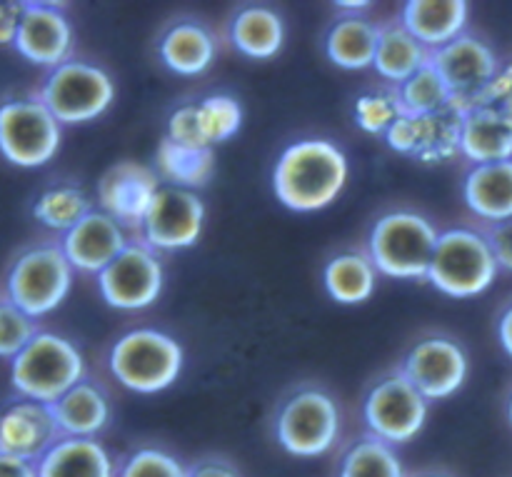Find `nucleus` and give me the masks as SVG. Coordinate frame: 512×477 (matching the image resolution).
<instances>
[{"mask_svg": "<svg viewBox=\"0 0 512 477\" xmlns=\"http://www.w3.org/2000/svg\"><path fill=\"white\" fill-rule=\"evenodd\" d=\"M348 183V158L330 140H298L283 150L273 170V190L285 208L318 213L338 200Z\"/></svg>", "mask_w": 512, "mask_h": 477, "instance_id": "nucleus-1", "label": "nucleus"}, {"mask_svg": "<svg viewBox=\"0 0 512 477\" xmlns=\"http://www.w3.org/2000/svg\"><path fill=\"white\" fill-rule=\"evenodd\" d=\"M85 363L80 350L63 335L40 330L28 348L10 360V383L23 400L53 405L83 383Z\"/></svg>", "mask_w": 512, "mask_h": 477, "instance_id": "nucleus-2", "label": "nucleus"}, {"mask_svg": "<svg viewBox=\"0 0 512 477\" xmlns=\"http://www.w3.org/2000/svg\"><path fill=\"white\" fill-rule=\"evenodd\" d=\"M440 233L415 210H393L375 220L368 238V255L380 275L400 280L428 278L430 260Z\"/></svg>", "mask_w": 512, "mask_h": 477, "instance_id": "nucleus-3", "label": "nucleus"}, {"mask_svg": "<svg viewBox=\"0 0 512 477\" xmlns=\"http://www.w3.org/2000/svg\"><path fill=\"white\" fill-rule=\"evenodd\" d=\"M498 260L483 233L450 228L440 233L428 280L448 298H478L498 278Z\"/></svg>", "mask_w": 512, "mask_h": 477, "instance_id": "nucleus-4", "label": "nucleus"}, {"mask_svg": "<svg viewBox=\"0 0 512 477\" xmlns=\"http://www.w3.org/2000/svg\"><path fill=\"white\" fill-rule=\"evenodd\" d=\"M180 370L183 348L163 330H130L110 348V373L120 385L138 395H155L170 388Z\"/></svg>", "mask_w": 512, "mask_h": 477, "instance_id": "nucleus-5", "label": "nucleus"}, {"mask_svg": "<svg viewBox=\"0 0 512 477\" xmlns=\"http://www.w3.org/2000/svg\"><path fill=\"white\" fill-rule=\"evenodd\" d=\"M73 288V265L60 245H35L10 265L5 290L8 300L30 318L53 313Z\"/></svg>", "mask_w": 512, "mask_h": 477, "instance_id": "nucleus-6", "label": "nucleus"}, {"mask_svg": "<svg viewBox=\"0 0 512 477\" xmlns=\"http://www.w3.org/2000/svg\"><path fill=\"white\" fill-rule=\"evenodd\" d=\"M60 125H78L100 118L115 100V83L103 68L68 60L48 73L38 95Z\"/></svg>", "mask_w": 512, "mask_h": 477, "instance_id": "nucleus-7", "label": "nucleus"}, {"mask_svg": "<svg viewBox=\"0 0 512 477\" xmlns=\"http://www.w3.org/2000/svg\"><path fill=\"white\" fill-rule=\"evenodd\" d=\"M280 448L295 458H320L330 453L340 435V408L330 393L303 388L290 395L275 418Z\"/></svg>", "mask_w": 512, "mask_h": 477, "instance_id": "nucleus-8", "label": "nucleus"}, {"mask_svg": "<svg viewBox=\"0 0 512 477\" xmlns=\"http://www.w3.org/2000/svg\"><path fill=\"white\" fill-rule=\"evenodd\" d=\"M60 123L38 98L0 105V155L18 168H40L60 148Z\"/></svg>", "mask_w": 512, "mask_h": 477, "instance_id": "nucleus-9", "label": "nucleus"}, {"mask_svg": "<svg viewBox=\"0 0 512 477\" xmlns=\"http://www.w3.org/2000/svg\"><path fill=\"white\" fill-rule=\"evenodd\" d=\"M363 415L370 435L388 445H403L423 430L428 398L403 373L385 375L365 395Z\"/></svg>", "mask_w": 512, "mask_h": 477, "instance_id": "nucleus-10", "label": "nucleus"}, {"mask_svg": "<svg viewBox=\"0 0 512 477\" xmlns=\"http://www.w3.org/2000/svg\"><path fill=\"white\" fill-rule=\"evenodd\" d=\"M430 65L438 70L443 83L453 95V108L460 115L468 113L485 88L500 73L493 48L475 35H460L453 43L433 50Z\"/></svg>", "mask_w": 512, "mask_h": 477, "instance_id": "nucleus-11", "label": "nucleus"}, {"mask_svg": "<svg viewBox=\"0 0 512 477\" xmlns=\"http://www.w3.org/2000/svg\"><path fill=\"white\" fill-rule=\"evenodd\" d=\"M100 295L118 310H143L160 298L163 265L153 248L128 243V248L98 275Z\"/></svg>", "mask_w": 512, "mask_h": 477, "instance_id": "nucleus-12", "label": "nucleus"}, {"mask_svg": "<svg viewBox=\"0 0 512 477\" xmlns=\"http://www.w3.org/2000/svg\"><path fill=\"white\" fill-rule=\"evenodd\" d=\"M205 223V205L198 193L160 185L140 233L153 250H183L198 243Z\"/></svg>", "mask_w": 512, "mask_h": 477, "instance_id": "nucleus-13", "label": "nucleus"}, {"mask_svg": "<svg viewBox=\"0 0 512 477\" xmlns=\"http://www.w3.org/2000/svg\"><path fill=\"white\" fill-rule=\"evenodd\" d=\"M468 370V355L458 340L430 335L408 350L400 373L423 393V398L443 400L463 388Z\"/></svg>", "mask_w": 512, "mask_h": 477, "instance_id": "nucleus-14", "label": "nucleus"}, {"mask_svg": "<svg viewBox=\"0 0 512 477\" xmlns=\"http://www.w3.org/2000/svg\"><path fill=\"white\" fill-rule=\"evenodd\" d=\"M160 190L158 175L148 165L123 160L105 170L98 183V203L103 213L118 220L123 228H140Z\"/></svg>", "mask_w": 512, "mask_h": 477, "instance_id": "nucleus-15", "label": "nucleus"}, {"mask_svg": "<svg viewBox=\"0 0 512 477\" xmlns=\"http://www.w3.org/2000/svg\"><path fill=\"white\" fill-rule=\"evenodd\" d=\"M13 48L28 63L58 68L73 53V28L63 10L50 3H23Z\"/></svg>", "mask_w": 512, "mask_h": 477, "instance_id": "nucleus-16", "label": "nucleus"}, {"mask_svg": "<svg viewBox=\"0 0 512 477\" xmlns=\"http://www.w3.org/2000/svg\"><path fill=\"white\" fill-rule=\"evenodd\" d=\"M63 438L50 405L18 400L0 413V455L38 463Z\"/></svg>", "mask_w": 512, "mask_h": 477, "instance_id": "nucleus-17", "label": "nucleus"}, {"mask_svg": "<svg viewBox=\"0 0 512 477\" xmlns=\"http://www.w3.org/2000/svg\"><path fill=\"white\" fill-rule=\"evenodd\" d=\"M60 248L73 270L100 275L128 248V238L118 220L103 210H90L75 228L63 235Z\"/></svg>", "mask_w": 512, "mask_h": 477, "instance_id": "nucleus-18", "label": "nucleus"}, {"mask_svg": "<svg viewBox=\"0 0 512 477\" xmlns=\"http://www.w3.org/2000/svg\"><path fill=\"white\" fill-rule=\"evenodd\" d=\"M460 153L475 165L512 160V123L505 110L493 105L470 108L463 115Z\"/></svg>", "mask_w": 512, "mask_h": 477, "instance_id": "nucleus-19", "label": "nucleus"}, {"mask_svg": "<svg viewBox=\"0 0 512 477\" xmlns=\"http://www.w3.org/2000/svg\"><path fill=\"white\" fill-rule=\"evenodd\" d=\"M405 28L428 50L460 38L468 25V3L463 0H410L400 15Z\"/></svg>", "mask_w": 512, "mask_h": 477, "instance_id": "nucleus-20", "label": "nucleus"}, {"mask_svg": "<svg viewBox=\"0 0 512 477\" xmlns=\"http://www.w3.org/2000/svg\"><path fill=\"white\" fill-rule=\"evenodd\" d=\"M468 208L478 218L498 225L512 218V160L475 165L463 185Z\"/></svg>", "mask_w": 512, "mask_h": 477, "instance_id": "nucleus-21", "label": "nucleus"}, {"mask_svg": "<svg viewBox=\"0 0 512 477\" xmlns=\"http://www.w3.org/2000/svg\"><path fill=\"white\" fill-rule=\"evenodd\" d=\"M38 477H118L108 450L95 438H60L38 460Z\"/></svg>", "mask_w": 512, "mask_h": 477, "instance_id": "nucleus-22", "label": "nucleus"}, {"mask_svg": "<svg viewBox=\"0 0 512 477\" xmlns=\"http://www.w3.org/2000/svg\"><path fill=\"white\" fill-rule=\"evenodd\" d=\"M158 50L165 68L183 78H195L213 65L215 40L208 28L193 20H183L165 30Z\"/></svg>", "mask_w": 512, "mask_h": 477, "instance_id": "nucleus-23", "label": "nucleus"}, {"mask_svg": "<svg viewBox=\"0 0 512 477\" xmlns=\"http://www.w3.org/2000/svg\"><path fill=\"white\" fill-rule=\"evenodd\" d=\"M63 438H95L110 420V403L98 385L83 383L50 405Z\"/></svg>", "mask_w": 512, "mask_h": 477, "instance_id": "nucleus-24", "label": "nucleus"}, {"mask_svg": "<svg viewBox=\"0 0 512 477\" xmlns=\"http://www.w3.org/2000/svg\"><path fill=\"white\" fill-rule=\"evenodd\" d=\"M378 28V50H375L373 68L385 80H390L395 85H403L405 80L413 78L420 68H425L430 63L433 50L418 43L410 35V30L403 25V20H390V23L378 25Z\"/></svg>", "mask_w": 512, "mask_h": 477, "instance_id": "nucleus-25", "label": "nucleus"}, {"mask_svg": "<svg viewBox=\"0 0 512 477\" xmlns=\"http://www.w3.org/2000/svg\"><path fill=\"white\" fill-rule=\"evenodd\" d=\"M230 40L245 58H275L285 43L283 18L265 5H248L230 23Z\"/></svg>", "mask_w": 512, "mask_h": 477, "instance_id": "nucleus-26", "label": "nucleus"}, {"mask_svg": "<svg viewBox=\"0 0 512 477\" xmlns=\"http://www.w3.org/2000/svg\"><path fill=\"white\" fill-rule=\"evenodd\" d=\"M378 25L363 15H345L335 20L325 35V53L330 63L343 70H365L375 63L378 50Z\"/></svg>", "mask_w": 512, "mask_h": 477, "instance_id": "nucleus-27", "label": "nucleus"}, {"mask_svg": "<svg viewBox=\"0 0 512 477\" xmlns=\"http://www.w3.org/2000/svg\"><path fill=\"white\" fill-rule=\"evenodd\" d=\"M325 290L335 303L358 305L365 303L375 293L378 270H375L370 255L343 253L335 255L323 273Z\"/></svg>", "mask_w": 512, "mask_h": 477, "instance_id": "nucleus-28", "label": "nucleus"}, {"mask_svg": "<svg viewBox=\"0 0 512 477\" xmlns=\"http://www.w3.org/2000/svg\"><path fill=\"white\" fill-rule=\"evenodd\" d=\"M415 143L410 158L420 163H445L460 153V130H463V115L450 105L433 115H413Z\"/></svg>", "mask_w": 512, "mask_h": 477, "instance_id": "nucleus-29", "label": "nucleus"}, {"mask_svg": "<svg viewBox=\"0 0 512 477\" xmlns=\"http://www.w3.org/2000/svg\"><path fill=\"white\" fill-rule=\"evenodd\" d=\"M158 173L175 188L193 190L210 180L215 170L213 148H188L163 138L158 145Z\"/></svg>", "mask_w": 512, "mask_h": 477, "instance_id": "nucleus-30", "label": "nucleus"}, {"mask_svg": "<svg viewBox=\"0 0 512 477\" xmlns=\"http://www.w3.org/2000/svg\"><path fill=\"white\" fill-rule=\"evenodd\" d=\"M338 477H405V470L393 445L370 435L345 450Z\"/></svg>", "mask_w": 512, "mask_h": 477, "instance_id": "nucleus-31", "label": "nucleus"}, {"mask_svg": "<svg viewBox=\"0 0 512 477\" xmlns=\"http://www.w3.org/2000/svg\"><path fill=\"white\" fill-rule=\"evenodd\" d=\"M90 210L93 208H90L88 195L73 185L48 188L45 193H40V198L33 205V215L38 223H43L50 230H63V233L75 228Z\"/></svg>", "mask_w": 512, "mask_h": 477, "instance_id": "nucleus-32", "label": "nucleus"}, {"mask_svg": "<svg viewBox=\"0 0 512 477\" xmlns=\"http://www.w3.org/2000/svg\"><path fill=\"white\" fill-rule=\"evenodd\" d=\"M395 93H398L403 115H433L453 105L448 85L443 83L438 70L430 63L420 68L413 78L405 80L403 85H398Z\"/></svg>", "mask_w": 512, "mask_h": 477, "instance_id": "nucleus-33", "label": "nucleus"}, {"mask_svg": "<svg viewBox=\"0 0 512 477\" xmlns=\"http://www.w3.org/2000/svg\"><path fill=\"white\" fill-rule=\"evenodd\" d=\"M198 123L205 143H225L233 138L243 125V108L230 95H210L198 103Z\"/></svg>", "mask_w": 512, "mask_h": 477, "instance_id": "nucleus-34", "label": "nucleus"}, {"mask_svg": "<svg viewBox=\"0 0 512 477\" xmlns=\"http://www.w3.org/2000/svg\"><path fill=\"white\" fill-rule=\"evenodd\" d=\"M38 333L35 318L25 315L8 298L0 300V358L15 360Z\"/></svg>", "mask_w": 512, "mask_h": 477, "instance_id": "nucleus-35", "label": "nucleus"}, {"mask_svg": "<svg viewBox=\"0 0 512 477\" xmlns=\"http://www.w3.org/2000/svg\"><path fill=\"white\" fill-rule=\"evenodd\" d=\"M403 115L398 93H368L355 103V123L368 135H385Z\"/></svg>", "mask_w": 512, "mask_h": 477, "instance_id": "nucleus-36", "label": "nucleus"}, {"mask_svg": "<svg viewBox=\"0 0 512 477\" xmlns=\"http://www.w3.org/2000/svg\"><path fill=\"white\" fill-rule=\"evenodd\" d=\"M118 477H188V468L165 450L143 448L125 460Z\"/></svg>", "mask_w": 512, "mask_h": 477, "instance_id": "nucleus-37", "label": "nucleus"}, {"mask_svg": "<svg viewBox=\"0 0 512 477\" xmlns=\"http://www.w3.org/2000/svg\"><path fill=\"white\" fill-rule=\"evenodd\" d=\"M168 140L178 145H188V148H210L203 140L198 123V103L183 105V108L175 110L168 120Z\"/></svg>", "mask_w": 512, "mask_h": 477, "instance_id": "nucleus-38", "label": "nucleus"}, {"mask_svg": "<svg viewBox=\"0 0 512 477\" xmlns=\"http://www.w3.org/2000/svg\"><path fill=\"white\" fill-rule=\"evenodd\" d=\"M485 238H488V243H490V248H493L495 260H498L500 268L510 270L512 273V218L505 220V223L493 225Z\"/></svg>", "mask_w": 512, "mask_h": 477, "instance_id": "nucleus-39", "label": "nucleus"}, {"mask_svg": "<svg viewBox=\"0 0 512 477\" xmlns=\"http://www.w3.org/2000/svg\"><path fill=\"white\" fill-rule=\"evenodd\" d=\"M23 3H0V45H13L18 35Z\"/></svg>", "mask_w": 512, "mask_h": 477, "instance_id": "nucleus-40", "label": "nucleus"}, {"mask_svg": "<svg viewBox=\"0 0 512 477\" xmlns=\"http://www.w3.org/2000/svg\"><path fill=\"white\" fill-rule=\"evenodd\" d=\"M188 477H240L238 470L220 460H203L188 470Z\"/></svg>", "mask_w": 512, "mask_h": 477, "instance_id": "nucleus-41", "label": "nucleus"}, {"mask_svg": "<svg viewBox=\"0 0 512 477\" xmlns=\"http://www.w3.org/2000/svg\"><path fill=\"white\" fill-rule=\"evenodd\" d=\"M0 477H38V463H25V460L0 455Z\"/></svg>", "mask_w": 512, "mask_h": 477, "instance_id": "nucleus-42", "label": "nucleus"}, {"mask_svg": "<svg viewBox=\"0 0 512 477\" xmlns=\"http://www.w3.org/2000/svg\"><path fill=\"white\" fill-rule=\"evenodd\" d=\"M498 338L500 345H503L505 353L512 358V305L500 315V323H498Z\"/></svg>", "mask_w": 512, "mask_h": 477, "instance_id": "nucleus-43", "label": "nucleus"}, {"mask_svg": "<svg viewBox=\"0 0 512 477\" xmlns=\"http://www.w3.org/2000/svg\"><path fill=\"white\" fill-rule=\"evenodd\" d=\"M335 8L338 10H355V15L358 13H363V10H368L370 8V3H365V0H358V3H355V0H340V3H335Z\"/></svg>", "mask_w": 512, "mask_h": 477, "instance_id": "nucleus-44", "label": "nucleus"}, {"mask_svg": "<svg viewBox=\"0 0 512 477\" xmlns=\"http://www.w3.org/2000/svg\"><path fill=\"white\" fill-rule=\"evenodd\" d=\"M508 420H510V425H512V393H510V400H508Z\"/></svg>", "mask_w": 512, "mask_h": 477, "instance_id": "nucleus-45", "label": "nucleus"}, {"mask_svg": "<svg viewBox=\"0 0 512 477\" xmlns=\"http://www.w3.org/2000/svg\"><path fill=\"white\" fill-rule=\"evenodd\" d=\"M420 477H450V475H445V473H423Z\"/></svg>", "mask_w": 512, "mask_h": 477, "instance_id": "nucleus-46", "label": "nucleus"}]
</instances>
